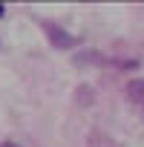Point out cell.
<instances>
[{"instance_id": "obj_1", "label": "cell", "mask_w": 144, "mask_h": 147, "mask_svg": "<svg viewBox=\"0 0 144 147\" xmlns=\"http://www.w3.org/2000/svg\"><path fill=\"white\" fill-rule=\"evenodd\" d=\"M40 26H43V32L49 35V43H52V46H58V49H72V46H78V38H75V35H69L66 29L55 26L52 20H43Z\"/></svg>"}, {"instance_id": "obj_2", "label": "cell", "mask_w": 144, "mask_h": 147, "mask_svg": "<svg viewBox=\"0 0 144 147\" xmlns=\"http://www.w3.org/2000/svg\"><path fill=\"white\" fill-rule=\"evenodd\" d=\"M127 101L133 104V110H135L138 118L144 121V81H141V78H135V81L127 84Z\"/></svg>"}, {"instance_id": "obj_3", "label": "cell", "mask_w": 144, "mask_h": 147, "mask_svg": "<svg viewBox=\"0 0 144 147\" xmlns=\"http://www.w3.org/2000/svg\"><path fill=\"white\" fill-rule=\"evenodd\" d=\"M0 147H20V144H15V141H3Z\"/></svg>"}, {"instance_id": "obj_4", "label": "cell", "mask_w": 144, "mask_h": 147, "mask_svg": "<svg viewBox=\"0 0 144 147\" xmlns=\"http://www.w3.org/2000/svg\"><path fill=\"white\" fill-rule=\"evenodd\" d=\"M3 12H6V6H3V3H0V18H3Z\"/></svg>"}]
</instances>
